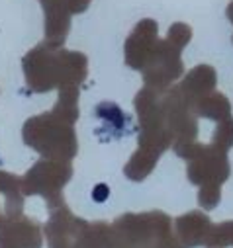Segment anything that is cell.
Returning <instances> with one entry per match:
<instances>
[{
	"label": "cell",
	"instance_id": "1",
	"mask_svg": "<svg viewBox=\"0 0 233 248\" xmlns=\"http://www.w3.org/2000/svg\"><path fill=\"white\" fill-rule=\"evenodd\" d=\"M45 12V33L51 41L61 43L67 37L71 16L88 8L90 0H39Z\"/></svg>",
	"mask_w": 233,
	"mask_h": 248
},
{
	"label": "cell",
	"instance_id": "2",
	"mask_svg": "<svg viewBox=\"0 0 233 248\" xmlns=\"http://www.w3.org/2000/svg\"><path fill=\"white\" fill-rule=\"evenodd\" d=\"M190 35H192V30L186 24H174V26H170V31H168V39L179 49H181V45L190 41Z\"/></svg>",
	"mask_w": 233,
	"mask_h": 248
},
{
	"label": "cell",
	"instance_id": "3",
	"mask_svg": "<svg viewBox=\"0 0 233 248\" xmlns=\"http://www.w3.org/2000/svg\"><path fill=\"white\" fill-rule=\"evenodd\" d=\"M106 194H108V188H106V186H98V188L94 190V194H92V196H94L96 200H100V202H102V200L106 198Z\"/></svg>",
	"mask_w": 233,
	"mask_h": 248
}]
</instances>
